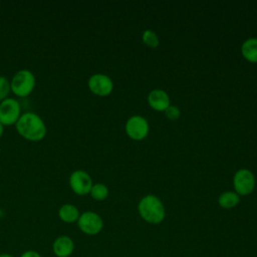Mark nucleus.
<instances>
[{"instance_id":"f257e3e1","label":"nucleus","mask_w":257,"mask_h":257,"mask_svg":"<svg viewBox=\"0 0 257 257\" xmlns=\"http://www.w3.org/2000/svg\"><path fill=\"white\" fill-rule=\"evenodd\" d=\"M15 125L18 134L22 138L31 142L43 140L47 133L43 118L33 111H26L22 113Z\"/></svg>"},{"instance_id":"f03ea898","label":"nucleus","mask_w":257,"mask_h":257,"mask_svg":"<svg viewBox=\"0 0 257 257\" xmlns=\"http://www.w3.org/2000/svg\"><path fill=\"white\" fill-rule=\"evenodd\" d=\"M139 213L141 217L152 224H159L165 218V207L162 201L154 196L148 195L139 203Z\"/></svg>"},{"instance_id":"7ed1b4c3","label":"nucleus","mask_w":257,"mask_h":257,"mask_svg":"<svg viewBox=\"0 0 257 257\" xmlns=\"http://www.w3.org/2000/svg\"><path fill=\"white\" fill-rule=\"evenodd\" d=\"M36 79L33 72L29 69L23 68L17 70L10 80V87L17 96L29 95L35 87Z\"/></svg>"},{"instance_id":"20e7f679","label":"nucleus","mask_w":257,"mask_h":257,"mask_svg":"<svg viewBox=\"0 0 257 257\" xmlns=\"http://www.w3.org/2000/svg\"><path fill=\"white\" fill-rule=\"evenodd\" d=\"M21 114V106L16 98L7 97L0 101V122L3 125L15 124Z\"/></svg>"},{"instance_id":"39448f33","label":"nucleus","mask_w":257,"mask_h":257,"mask_svg":"<svg viewBox=\"0 0 257 257\" xmlns=\"http://www.w3.org/2000/svg\"><path fill=\"white\" fill-rule=\"evenodd\" d=\"M76 223L79 230L86 235H96L101 231L103 227V221L101 217L92 211L81 213Z\"/></svg>"},{"instance_id":"423d86ee","label":"nucleus","mask_w":257,"mask_h":257,"mask_svg":"<svg viewBox=\"0 0 257 257\" xmlns=\"http://www.w3.org/2000/svg\"><path fill=\"white\" fill-rule=\"evenodd\" d=\"M68 183L71 190L76 195H79V196H84L89 194L90 189L93 185L89 174L83 170L73 171L69 176Z\"/></svg>"},{"instance_id":"0eeeda50","label":"nucleus","mask_w":257,"mask_h":257,"mask_svg":"<svg viewBox=\"0 0 257 257\" xmlns=\"http://www.w3.org/2000/svg\"><path fill=\"white\" fill-rule=\"evenodd\" d=\"M234 189L239 195H249L255 187V178L251 171L241 169L236 172L233 179Z\"/></svg>"},{"instance_id":"6e6552de","label":"nucleus","mask_w":257,"mask_h":257,"mask_svg":"<svg viewBox=\"0 0 257 257\" xmlns=\"http://www.w3.org/2000/svg\"><path fill=\"white\" fill-rule=\"evenodd\" d=\"M87 84L90 91L98 96L108 95L113 88V82L111 78L103 73L92 74L88 78Z\"/></svg>"},{"instance_id":"1a4fd4ad","label":"nucleus","mask_w":257,"mask_h":257,"mask_svg":"<svg viewBox=\"0 0 257 257\" xmlns=\"http://www.w3.org/2000/svg\"><path fill=\"white\" fill-rule=\"evenodd\" d=\"M125 133L131 139L141 141L145 139L149 133V123L145 117L134 115L126 120Z\"/></svg>"},{"instance_id":"9d476101","label":"nucleus","mask_w":257,"mask_h":257,"mask_svg":"<svg viewBox=\"0 0 257 257\" xmlns=\"http://www.w3.org/2000/svg\"><path fill=\"white\" fill-rule=\"evenodd\" d=\"M74 251V242L67 235L58 236L52 243V252L56 257H69Z\"/></svg>"},{"instance_id":"9b49d317","label":"nucleus","mask_w":257,"mask_h":257,"mask_svg":"<svg viewBox=\"0 0 257 257\" xmlns=\"http://www.w3.org/2000/svg\"><path fill=\"white\" fill-rule=\"evenodd\" d=\"M148 101L152 108L165 111L166 108L170 105V97L166 91L163 89H153L148 95Z\"/></svg>"},{"instance_id":"f8f14e48","label":"nucleus","mask_w":257,"mask_h":257,"mask_svg":"<svg viewBox=\"0 0 257 257\" xmlns=\"http://www.w3.org/2000/svg\"><path fill=\"white\" fill-rule=\"evenodd\" d=\"M80 213L76 206L72 204H63L58 209V217L64 223H74L77 222Z\"/></svg>"},{"instance_id":"ddd939ff","label":"nucleus","mask_w":257,"mask_h":257,"mask_svg":"<svg viewBox=\"0 0 257 257\" xmlns=\"http://www.w3.org/2000/svg\"><path fill=\"white\" fill-rule=\"evenodd\" d=\"M241 52L248 61L257 62V38L245 40L241 46Z\"/></svg>"},{"instance_id":"4468645a","label":"nucleus","mask_w":257,"mask_h":257,"mask_svg":"<svg viewBox=\"0 0 257 257\" xmlns=\"http://www.w3.org/2000/svg\"><path fill=\"white\" fill-rule=\"evenodd\" d=\"M240 199L237 193L234 192H224L220 195L218 199L219 205L224 209H231L239 203Z\"/></svg>"},{"instance_id":"2eb2a0df","label":"nucleus","mask_w":257,"mask_h":257,"mask_svg":"<svg viewBox=\"0 0 257 257\" xmlns=\"http://www.w3.org/2000/svg\"><path fill=\"white\" fill-rule=\"evenodd\" d=\"M89 194L92 199L96 201H102L108 196V189L104 184L96 183L92 185Z\"/></svg>"},{"instance_id":"dca6fc26","label":"nucleus","mask_w":257,"mask_h":257,"mask_svg":"<svg viewBox=\"0 0 257 257\" xmlns=\"http://www.w3.org/2000/svg\"><path fill=\"white\" fill-rule=\"evenodd\" d=\"M142 38H143L144 43L151 48H156L159 45V38L153 30H146L143 33Z\"/></svg>"},{"instance_id":"f3484780","label":"nucleus","mask_w":257,"mask_h":257,"mask_svg":"<svg viewBox=\"0 0 257 257\" xmlns=\"http://www.w3.org/2000/svg\"><path fill=\"white\" fill-rule=\"evenodd\" d=\"M10 90V81L4 75H0V101L8 97Z\"/></svg>"},{"instance_id":"a211bd4d","label":"nucleus","mask_w":257,"mask_h":257,"mask_svg":"<svg viewBox=\"0 0 257 257\" xmlns=\"http://www.w3.org/2000/svg\"><path fill=\"white\" fill-rule=\"evenodd\" d=\"M165 113H166V116L170 120H176L180 116V109L177 106H175V105H169L166 108Z\"/></svg>"},{"instance_id":"6ab92c4d","label":"nucleus","mask_w":257,"mask_h":257,"mask_svg":"<svg viewBox=\"0 0 257 257\" xmlns=\"http://www.w3.org/2000/svg\"><path fill=\"white\" fill-rule=\"evenodd\" d=\"M20 257H42V256L40 255V253H38L35 250H26L20 255Z\"/></svg>"},{"instance_id":"aec40b11","label":"nucleus","mask_w":257,"mask_h":257,"mask_svg":"<svg viewBox=\"0 0 257 257\" xmlns=\"http://www.w3.org/2000/svg\"><path fill=\"white\" fill-rule=\"evenodd\" d=\"M0 257H14V256L9 253H0Z\"/></svg>"},{"instance_id":"412c9836","label":"nucleus","mask_w":257,"mask_h":257,"mask_svg":"<svg viewBox=\"0 0 257 257\" xmlns=\"http://www.w3.org/2000/svg\"><path fill=\"white\" fill-rule=\"evenodd\" d=\"M3 132H4V125L0 122V138H1L2 135H3Z\"/></svg>"}]
</instances>
